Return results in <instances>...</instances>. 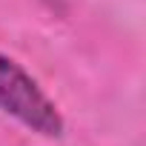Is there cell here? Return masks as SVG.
<instances>
[{"label":"cell","instance_id":"obj_1","mask_svg":"<svg viewBox=\"0 0 146 146\" xmlns=\"http://www.w3.org/2000/svg\"><path fill=\"white\" fill-rule=\"evenodd\" d=\"M0 115H6L43 137H60L66 132L57 103L40 89V83L12 57L0 54Z\"/></svg>","mask_w":146,"mask_h":146}]
</instances>
